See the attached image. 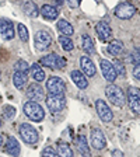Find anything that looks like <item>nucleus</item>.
Returning a JSON list of instances; mask_svg holds the SVG:
<instances>
[{
    "instance_id": "f8f14e48",
    "label": "nucleus",
    "mask_w": 140,
    "mask_h": 157,
    "mask_svg": "<svg viewBox=\"0 0 140 157\" xmlns=\"http://www.w3.org/2000/svg\"><path fill=\"white\" fill-rule=\"evenodd\" d=\"M95 31H97V35H98V38H100V41H102V42H108V41L112 39V28H111V25L108 23H105V21L97 23Z\"/></svg>"
},
{
    "instance_id": "c9c22d12",
    "label": "nucleus",
    "mask_w": 140,
    "mask_h": 157,
    "mask_svg": "<svg viewBox=\"0 0 140 157\" xmlns=\"http://www.w3.org/2000/svg\"><path fill=\"white\" fill-rule=\"evenodd\" d=\"M133 76H134V78H136L137 82H139V80H140V67H139V66H134Z\"/></svg>"
},
{
    "instance_id": "2eb2a0df",
    "label": "nucleus",
    "mask_w": 140,
    "mask_h": 157,
    "mask_svg": "<svg viewBox=\"0 0 140 157\" xmlns=\"http://www.w3.org/2000/svg\"><path fill=\"white\" fill-rule=\"evenodd\" d=\"M91 146L97 150H101L107 146V139L101 129H93L91 131Z\"/></svg>"
},
{
    "instance_id": "5701e85b",
    "label": "nucleus",
    "mask_w": 140,
    "mask_h": 157,
    "mask_svg": "<svg viewBox=\"0 0 140 157\" xmlns=\"http://www.w3.org/2000/svg\"><path fill=\"white\" fill-rule=\"evenodd\" d=\"M81 45H83V51H84L85 53H88V55H93V53H95L94 41L91 39V36H90V35L84 34V35L81 36Z\"/></svg>"
},
{
    "instance_id": "1a4fd4ad",
    "label": "nucleus",
    "mask_w": 140,
    "mask_h": 157,
    "mask_svg": "<svg viewBox=\"0 0 140 157\" xmlns=\"http://www.w3.org/2000/svg\"><path fill=\"white\" fill-rule=\"evenodd\" d=\"M100 67H101V72H102L104 78L109 83V84H112L118 77L116 73H115V69H114V66H112V63L109 62V60H107V59H101V60H100Z\"/></svg>"
},
{
    "instance_id": "39448f33",
    "label": "nucleus",
    "mask_w": 140,
    "mask_h": 157,
    "mask_svg": "<svg viewBox=\"0 0 140 157\" xmlns=\"http://www.w3.org/2000/svg\"><path fill=\"white\" fill-rule=\"evenodd\" d=\"M46 90L49 91V94L63 95L66 91V83L63 82L60 77L53 76V77L48 78V82H46Z\"/></svg>"
},
{
    "instance_id": "ea45409f",
    "label": "nucleus",
    "mask_w": 140,
    "mask_h": 157,
    "mask_svg": "<svg viewBox=\"0 0 140 157\" xmlns=\"http://www.w3.org/2000/svg\"><path fill=\"white\" fill-rule=\"evenodd\" d=\"M0 78H2V72H0Z\"/></svg>"
},
{
    "instance_id": "e433bc0d",
    "label": "nucleus",
    "mask_w": 140,
    "mask_h": 157,
    "mask_svg": "<svg viewBox=\"0 0 140 157\" xmlns=\"http://www.w3.org/2000/svg\"><path fill=\"white\" fill-rule=\"evenodd\" d=\"M112 157H125V156H123V153H122L121 150H118L116 149V150L112 151Z\"/></svg>"
},
{
    "instance_id": "bb28decb",
    "label": "nucleus",
    "mask_w": 140,
    "mask_h": 157,
    "mask_svg": "<svg viewBox=\"0 0 140 157\" xmlns=\"http://www.w3.org/2000/svg\"><path fill=\"white\" fill-rule=\"evenodd\" d=\"M56 154L58 157H73V150L66 143H59L56 146Z\"/></svg>"
},
{
    "instance_id": "473e14b6",
    "label": "nucleus",
    "mask_w": 140,
    "mask_h": 157,
    "mask_svg": "<svg viewBox=\"0 0 140 157\" xmlns=\"http://www.w3.org/2000/svg\"><path fill=\"white\" fill-rule=\"evenodd\" d=\"M42 157H58V154H56V151L53 150L52 147L48 146L42 150Z\"/></svg>"
},
{
    "instance_id": "f3484780",
    "label": "nucleus",
    "mask_w": 140,
    "mask_h": 157,
    "mask_svg": "<svg viewBox=\"0 0 140 157\" xmlns=\"http://www.w3.org/2000/svg\"><path fill=\"white\" fill-rule=\"evenodd\" d=\"M70 77H72L73 83H74V84L77 86L80 90H84V88L88 87V80H87V77H85V76L83 75L80 70H73V72L70 73Z\"/></svg>"
},
{
    "instance_id": "9b49d317",
    "label": "nucleus",
    "mask_w": 140,
    "mask_h": 157,
    "mask_svg": "<svg viewBox=\"0 0 140 157\" xmlns=\"http://www.w3.org/2000/svg\"><path fill=\"white\" fill-rule=\"evenodd\" d=\"M95 108H97L98 117L101 118V121L104 122H111L112 118H114V114H112L111 108L107 105V102L104 100H97L95 101Z\"/></svg>"
},
{
    "instance_id": "20e7f679",
    "label": "nucleus",
    "mask_w": 140,
    "mask_h": 157,
    "mask_svg": "<svg viewBox=\"0 0 140 157\" xmlns=\"http://www.w3.org/2000/svg\"><path fill=\"white\" fill-rule=\"evenodd\" d=\"M46 107L52 114H59L66 108V100L63 95H53L48 94L46 97Z\"/></svg>"
},
{
    "instance_id": "4468645a",
    "label": "nucleus",
    "mask_w": 140,
    "mask_h": 157,
    "mask_svg": "<svg viewBox=\"0 0 140 157\" xmlns=\"http://www.w3.org/2000/svg\"><path fill=\"white\" fill-rule=\"evenodd\" d=\"M27 97L31 100V101H42L45 94H44V88L38 84V83H32L29 84L28 88H27Z\"/></svg>"
},
{
    "instance_id": "6ab92c4d",
    "label": "nucleus",
    "mask_w": 140,
    "mask_h": 157,
    "mask_svg": "<svg viewBox=\"0 0 140 157\" xmlns=\"http://www.w3.org/2000/svg\"><path fill=\"white\" fill-rule=\"evenodd\" d=\"M4 150H6L7 154H10L11 157H17L20 154V143L17 142L16 137H11L10 136L7 139V143L4 146Z\"/></svg>"
},
{
    "instance_id": "4be33fe9",
    "label": "nucleus",
    "mask_w": 140,
    "mask_h": 157,
    "mask_svg": "<svg viewBox=\"0 0 140 157\" xmlns=\"http://www.w3.org/2000/svg\"><path fill=\"white\" fill-rule=\"evenodd\" d=\"M29 73H31V77L35 80L36 83H41L45 80V72L42 70V67L36 63H34L32 66H29Z\"/></svg>"
},
{
    "instance_id": "423d86ee",
    "label": "nucleus",
    "mask_w": 140,
    "mask_h": 157,
    "mask_svg": "<svg viewBox=\"0 0 140 157\" xmlns=\"http://www.w3.org/2000/svg\"><path fill=\"white\" fill-rule=\"evenodd\" d=\"M39 63L44 65V66H46V67L58 69V70L63 69L65 67V65H66L65 59H63L60 55H58V53H49V55L44 56V58L39 60Z\"/></svg>"
},
{
    "instance_id": "9d476101",
    "label": "nucleus",
    "mask_w": 140,
    "mask_h": 157,
    "mask_svg": "<svg viewBox=\"0 0 140 157\" xmlns=\"http://www.w3.org/2000/svg\"><path fill=\"white\" fill-rule=\"evenodd\" d=\"M126 102L129 104V108H131L132 112H134V114H139V111H140V94H139V88H137V87H131V88H129Z\"/></svg>"
},
{
    "instance_id": "a211bd4d",
    "label": "nucleus",
    "mask_w": 140,
    "mask_h": 157,
    "mask_svg": "<svg viewBox=\"0 0 140 157\" xmlns=\"http://www.w3.org/2000/svg\"><path fill=\"white\" fill-rule=\"evenodd\" d=\"M39 14L45 20H56L59 17V10L51 4H45L39 9Z\"/></svg>"
},
{
    "instance_id": "4c0bfd02",
    "label": "nucleus",
    "mask_w": 140,
    "mask_h": 157,
    "mask_svg": "<svg viewBox=\"0 0 140 157\" xmlns=\"http://www.w3.org/2000/svg\"><path fill=\"white\" fill-rule=\"evenodd\" d=\"M3 146V137H2V135H0V147Z\"/></svg>"
},
{
    "instance_id": "c756f323",
    "label": "nucleus",
    "mask_w": 140,
    "mask_h": 157,
    "mask_svg": "<svg viewBox=\"0 0 140 157\" xmlns=\"http://www.w3.org/2000/svg\"><path fill=\"white\" fill-rule=\"evenodd\" d=\"M3 115L6 119L11 121L14 117H16V108L11 107V105H4L3 107Z\"/></svg>"
},
{
    "instance_id": "a19ab883",
    "label": "nucleus",
    "mask_w": 140,
    "mask_h": 157,
    "mask_svg": "<svg viewBox=\"0 0 140 157\" xmlns=\"http://www.w3.org/2000/svg\"><path fill=\"white\" fill-rule=\"evenodd\" d=\"M80 2H81V0H78V4H80Z\"/></svg>"
},
{
    "instance_id": "aec40b11",
    "label": "nucleus",
    "mask_w": 140,
    "mask_h": 157,
    "mask_svg": "<svg viewBox=\"0 0 140 157\" xmlns=\"http://www.w3.org/2000/svg\"><path fill=\"white\" fill-rule=\"evenodd\" d=\"M77 149L78 153L81 154L83 157H91V151H90V146H88V142L85 139V136L80 135L77 139Z\"/></svg>"
},
{
    "instance_id": "c85d7f7f",
    "label": "nucleus",
    "mask_w": 140,
    "mask_h": 157,
    "mask_svg": "<svg viewBox=\"0 0 140 157\" xmlns=\"http://www.w3.org/2000/svg\"><path fill=\"white\" fill-rule=\"evenodd\" d=\"M112 66H114V69H115V73H116V76H122V77H125V76H126L125 66H123V63H122L121 60H114Z\"/></svg>"
},
{
    "instance_id": "393cba45",
    "label": "nucleus",
    "mask_w": 140,
    "mask_h": 157,
    "mask_svg": "<svg viewBox=\"0 0 140 157\" xmlns=\"http://www.w3.org/2000/svg\"><path fill=\"white\" fill-rule=\"evenodd\" d=\"M108 52L111 53L112 56H119L123 52V44L119 39H112L109 45H108Z\"/></svg>"
},
{
    "instance_id": "412c9836",
    "label": "nucleus",
    "mask_w": 140,
    "mask_h": 157,
    "mask_svg": "<svg viewBox=\"0 0 140 157\" xmlns=\"http://www.w3.org/2000/svg\"><path fill=\"white\" fill-rule=\"evenodd\" d=\"M23 10L27 16L32 17V18H35V17L39 16V9L36 7V4L34 3V2H31V0H25V2H24Z\"/></svg>"
},
{
    "instance_id": "58836bf2",
    "label": "nucleus",
    "mask_w": 140,
    "mask_h": 157,
    "mask_svg": "<svg viewBox=\"0 0 140 157\" xmlns=\"http://www.w3.org/2000/svg\"><path fill=\"white\" fill-rule=\"evenodd\" d=\"M0 126H2V119H0Z\"/></svg>"
},
{
    "instance_id": "7c9ffc66",
    "label": "nucleus",
    "mask_w": 140,
    "mask_h": 157,
    "mask_svg": "<svg viewBox=\"0 0 140 157\" xmlns=\"http://www.w3.org/2000/svg\"><path fill=\"white\" fill-rule=\"evenodd\" d=\"M17 31H18V36L23 42H27L28 41V31H27V27L24 24H18L17 25Z\"/></svg>"
},
{
    "instance_id": "b1692460",
    "label": "nucleus",
    "mask_w": 140,
    "mask_h": 157,
    "mask_svg": "<svg viewBox=\"0 0 140 157\" xmlns=\"http://www.w3.org/2000/svg\"><path fill=\"white\" fill-rule=\"evenodd\" d=\"M58 31L62 34L63 36H72L73 35V27L70 23H67L66 20H59L58 21Z\"/></svg>"
},
{
    "instance_id": "f704fd0d",
    "label": "nucleus",
    "mask_w": 140,
    "mask_h": 157,
    "mask_svg": "<svg viewBox=\"0 0 140 157\" xmlns=\"http://www.w3.org/2000/svg\"><path fill=\"white\" fill-rule=\"evenodd\" d=\"M66 2H67V4L72 7V9H76V7H78V0H66Z\"/></svg>"
},
{
    "instance_id": "2f4dec72",
    "label": "nucleus",
    "mask_w": 140,
    "mask_h": 157,
    "mask_svg": "<svg viewBox=\"0 0 140 157\" xmlns=\"http://www.w3.org/2000/svg\"><path fill=\"white\" fill-rule=\"evenodd\" d=\"M14 69L16 72H23V73H27L29 70V65L25 62V60H18V62L14 65Z\"/></svg>"
},
{
    "instance_id": "f03ea898",
    "label": "nucleus",
    "mask_w": 140,
    "mask_h": 157,
    "mask_svg": "<svg viewBox=\"0 0 140 157\" xmlns=\"http://www.w3.org/2000/svg\"><path fill=\"white\" fill-rule=\"evenodd\" d=\"M24 114L27 115V118H29L34 122H41L45 118L44 108L35 101H27L24 104Z\"/></svg>"
},
{
    "instance_id": "0eeeda50",
    "label": "nucleus",
    "mask_w": 140,
    "mask_h": 157,
    "mask_svg": "<svg viewBox=\"0 0 140 157\" xmlns=\"http://www.w3.org/2000/svg\"><path fill=\"white\" fill-rule=\"evenodd\" d=\"M34 44H35L36 51H45L51 46L52 44V36L48 31L45 29H41L35 34V38H34Z\"/></svg>"
},
{
    "instance_id": "ddd939ff",
    "label": "nucleus",
    "mask_w": 140,
    "mask_h": 157,
    "mask_svg": "<svg viewBox=\"0 0 140 157\" xmlns=\"http://www.w3.org/2000/svg\"><path fill=\"white\" fill-rule=\"evenodd\" d=\"M0 36L4 41H10L14 38V24L7 18H0Z\"/></svg>"
},
{
    "instance_id": "dca6fc26",
    "label": "nucleus",
    "mask_w": 140,
    "mask_h": 157,
    "mask_svg": "<svg viewBox=\"0 0 140 157\" xmlns=\"http://www.w3.org/2000/svg\"><path fill=\"white\" fill-rule=\"evenodd\" d=\"M80 66H81V70H83L81 73L84 76L93 77V76H95V73H97L94 62H93L88 56H81V59H80Z\"/></svg>"
},
{
    "instance_id": "7ed1b4c3",
    "label": "nucleus",
    "mask_w": 140,
    "mask_h": 157,
    "mask_svg": "<svg viewBox=\"0 0 140 157\" xmlns=\"http://www.w3.org/2000/svg\"><path fill=\"white\" fill-rule=\"evenodd\" d=\"M18 132H20V136L23 139L25 143L28 144H35L38 143L39 140V135H38V131L32 125L29 124H21L18 128Z\"/></svg>"
},
{
    "instance_id": "a878e982",
    "label": "nucleus",
    "mask_w": 140,
    "mask_h": 157,
    "mask_svg": "<svg viewBox=\"0 0 140 157\" xmlns=\"http://www.w3.org/2000/svg\"><path fill=\"white\" fill-rule=\"evenodd\" d=\"M13 83L17 88H24V86L27 84V73L23 72H14L13 75Z\"/></svg>"
},
{
    "instance_id": "72a5a7b5",
    "label": "nucleus",
    "mask_w": 140,
    "mask_h": 157,
    "mask_svg": "<svg viewBox=\"0 0 140 157\" xmlns=\"http://www.w3.org/2000/svg\"><path fill=\"white\" fill-rule=\"evenodd\" d=\"M132 60H133L134 66H139V49L136 48V51L133 52V55H132Z\"/></svg>"
},
{
    "instance_id": "f257e3e1",
    "label": "nucleus",
    "mask_w": 140,
    "mask_h": 157,
    "mask_svg": "<svg viewBox=\"0 0 140 157\" xmlns=\"http://www.w3.org/2000/svg\"><path fill=\"white\" fill-rule=\"evenodd\" d=\"M105 95H107L108 100L118 108H122L126 104V95H125L123 90H122L121 87L115 86L114 83L107 86V88H105Z\"/></svg>"
},
{
    "instance_id": "cd10ccee",
    "label": "nucleus",
    "mask_w": 140,
    "mask_h": 157,
    "mask_svg": "<svg viewBox=\"0 0 140 157\" xmlns=\"http://www.w3.org/2000/svg\"><path fill=\"white\" fill-rule=\"evenodd\" d=\"M59 44L62 45V48L65 49V51H67V52H70V51H73V48H74V44H73L72 38L70 36H59Z\"/></svg>"
},
{
    "instance_id": "6e6552de",
    "label": "nucleus",
    "mask_w": 140,
    "mask_h": 157,
    "mask_svg": "<svg viewBox=\"0 0 140 157\" xmlns=\"http://www.w3.org/2000/svg\"><path fill=\"white\" fill-rule=\"evenodd\" d=\"M134 14H136V7H134L133 4L127 3V2L118 4V6L115 7V16H116L118 18L129 20V18H132Z\"/></svg>"
}]
</instances>
